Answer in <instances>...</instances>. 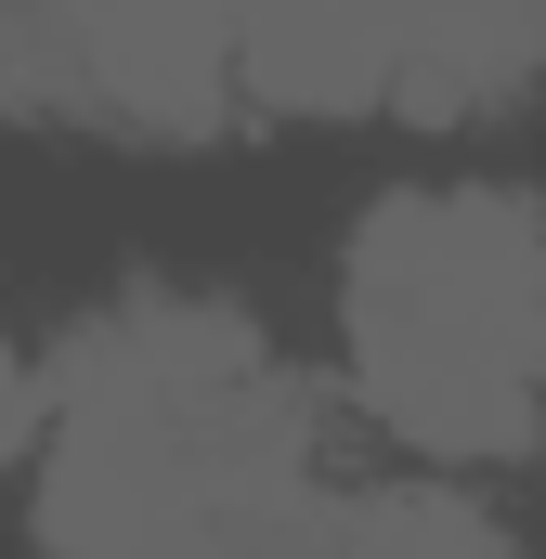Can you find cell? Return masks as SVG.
<instances>
[{"mask_svg":"<svg viewBox=\"0 0 546 559\" xmlns=\"http://www.w3.org/2000/svg\"><path fill=\"white\" fill-rule=\"evenodd\" d=\"M248 105L235 0H0V118L209 143Z\"/></svg>","mask_w":546,"mask_h":559,"instance_id":"4","label":"cell"},{"mask_svg":"<svg viewBox=\"0 0 546 559\" xmlns=\"http://www.w3.org/2000/svg\"><path fill=\"white\" fill-rule=\"evenodd\" d=\"M352 391L404 455L508 468L546 442V209L521 182H404L339 261Z\"/></svg>","mask_w":546,"mask_h":559,"instance_id":"2","label":"cell"},{"mask_svg":"<svg viewBox=\"0 0 546 559\" xmlns=\"http://www.w3.org/2000/svg\"><path fill=\"white\" fill-rule=\"evenodd\" d=\"M365 495L248 312L131 286L39 378V547L52 559H365Z\"/></svg>","mask_w":546,"mask_h":559,"instance_id":"1","label":"cell"},{"mask_svg":"<svg viewBox=\"0 0 546 559\" xmlns=\"http://www.w3.org/2000/svg\"><path fill=\"white\" fill-rule=\"evenodd\" d=\"M13 442H39V378H26V352L0 338V455Z\"/></svg>","mask_w":546,"mask_h":559,"instance_id":"5","label":"cell"},{"mask_svg":"<svg viewBox=\"0 0 546 559\" xmlns=\"http://www.w3.org/2000/svg\"><path fill=\"white\" fill-rule=\"evenodd\" d=\"M273 118H468L546 66V0H235Z\"/></svg>","mask_w":546,"mask_h":559,"instance_id":"3","label":"cell"}]
</instances>
